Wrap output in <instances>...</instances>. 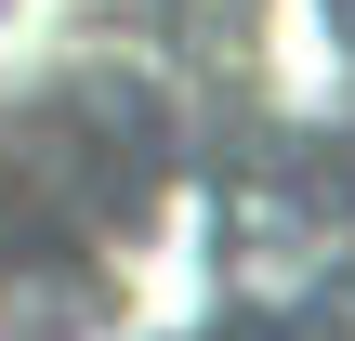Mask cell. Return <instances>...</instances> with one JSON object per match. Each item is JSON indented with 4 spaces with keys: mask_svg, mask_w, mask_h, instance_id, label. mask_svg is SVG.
I'll return each mask as SVG.
<instances>
[{
    "mask_svg": "<svg viewBox=\"0 0 355 341\" xmlns=\"http://www.w3.org/2000/svg\"><path fill=\"white\" fill-rule=\"evenodd\" d=\"M224 171L79 0L0 26V341H224Z\"/></svg>",
    "mask_w": 355,
    "mask_h": 341,
    "instance_id": "1",
    "label": "cell"
},
{
    "mask_svg": "<svg viewBox=\"0 0 355 341\" xmlns=\"http://www.w3.org/2000/svg\"><path fill=\"white\" fill-rule=\"evenodd\" d=\"M198 118L237 237H355V0H79Z\"/></svg>",
    "mask_w": 355,
    "mask_h": 341,
    "instance_id": "2",
    "label": "cell"
},
{
    "mask_svg": "<svg viewBox=\"0 0 355 341\" xmlns=\"http://www.w3.org/2000/svg\"><path fill=\"white\" fill-rule=\"evenodd\" d=\"M224 341H355V237H237Z\"/></svg>",
    "mask_w": 355,
    "mask_h": 341,
    "instance_id": "3",
    "label": "cell"
}]
</instances>
